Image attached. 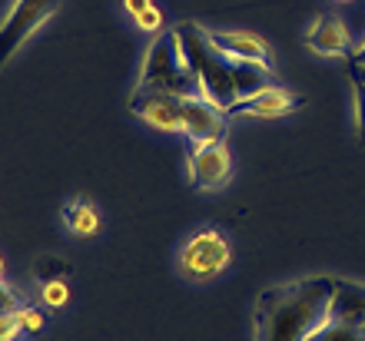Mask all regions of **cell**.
<instances>
[{"mask_svg":"<svg viewBox=\"0 0 365 341\" xmlns=\"http://www.w3.org/2000/svg\"><path fill=\"white\" fill-rule=\"evenodd\" d=\"M20 322H24V332H43L47 318L40 308H20Z\"/></svg>","mask_w":365,"mask_h":341,"instance_id":"d6986e66","label":"cell"},{"mask_svg":"<svg viewBox=\"0 0 365 341\" xmlns=\"http://www.w3.org/2000/svg\"><path fill=\"white\" fill-rule=\"evenodd\" d=\"M63 226L80 238H93V236H100L103 219H100V209H96L93 202L77 199V202H70V206L63 209Z\"/></svg>","mask_w":365,"mask_h":341,"instance_id":"4fadbf2b","label":"cell"},{"mask_svg":"<svg viewBox=\"0 0 365 341\" xmlns=\"http://www.w3.org/2000/svg\"><path fill=\"white\" fill-rule=\"evenodd\" d=\"M332 278H296L272 285L256 302V341H306L326 322Z\"/></svg>","mask_w":365,"mask_h":341,"instance_id":"6da1fadb","label":"cell"},{"mask_svg":"<svg viewBox=\"0 0 365 341\" xmlns=\"http://www.w3.org/2000/svg\"><path fill=\"white\" fill-rule=\"evenodd\" d=\"M43 305L47 308H63V305L70 302V285L67 278H50V282H43Z\"/></svg>","mask_w":365,"mask_h":341,"instance_id":"9a60e30c","label":"cell"},{"mask_svg":"<svg viewBox=\"0 0 365 341\" xmlns=\"http://www.w3.org/2000/svg\"><path fill=\"white\" fill-rule=\"evenodd\" d=\"M362 335H365V325H362Z\"/></svg>","mask_w":365,"mask_h":341,"instance_id":"d4e9b609","label":"cell"},{"mask_svg":"<svg viewBox=\"0 0 365 341\" xmlns=\"http://www.w3.org/2000/svg\"><path fill=\"white\" fill-rule=\"evenodd\" d=\"M362 67H365V63H362Z\"/></svg>","mask_w":365,"mask_h":341,"instance_id":"484cf974","label":"cell"},{"mask_svg":"<svg viewBox=\"0 0 365 341\" xmlns=\"http://www.w3.org/2000/svg\"><path fill=\"white\" fill-rule=\"evenodd\" d=\"M306 47L319 57H342L352 47V37H349V27L332 14H322V17L312 23L306 37Z\"/></svg>","mask_w":365,"mask_h":341,"instance_id":"7c38bea8","label":"cell"},{"mask_svg":"<svg viewBox=\"0 0 365 341\" xmlns=\"http://www.w3.org/2000/svg\"><path fill=\"white\" fill-rule=\"evenodd\" d=\"M60 0H14L7 17L0 20V67H7L10 57L57 14Z\"/></svg>","mask_w":365,"mask_h":341,"instance_id":"5b68a950","label":"cell"},{"mask_svg":"<svg viewBox=\"0 0 365 341\" xmlns=\"http://www.w3.org/2000/svg\"><path fill=\"white\" fill-rule=\"evenodd\" d=\"M176 30V37H180V50H182V60H186V67L190 73L196 76V83H200V93L216 103L220 110L230 113L232 106L240 103V93H236V73H232V60L226 53L212 47L210 40V30L196 27V23H180Z\"/></svg>","mask_w":365,"mask_h":341,"instance_id":"7a4b0ae2","label":"cell"},{"mask_svg":"<svg viewBox=\"0 0 365 341\" xmlns=\"http://www.w3.org/2000/svg\"><path fill=\"white\" fill-rule=\"evenodd\" d=\"M190 182L202 192H216L232 179V156L222 140L216 142H192L190 159H186Z\"/></svg>","mask_w":365,"mask_h":341,"instance_id":"8992f818","label":"cell"},{"mask_svg":"<svg viewBox=\"0 0 365 341\" xmlns=\"http://www.w3.org/2000/svg\"><path fill=\"white\" fill-rule=\"evenodd\" d=\"M296 106H299L296 96L269 86V90H262V93L250 96V100H240L226 116L230 120H279V116H289Z\"/></svg>","mask_w":365,"mask_h":341,"instance_id":"30bf717a","label":"cell"},{"mask_svg":"<svg viewBox=\"0 0 365 341\" xmlns=\"http://www.w3.org/2000/svg\"><path fill=\"white\" fill-rule=\"evenodd\" d=\"M136 86L140 90H156V93H170V96H202L196 76L190 73L186 60H182L176 30H160L150 40V50L143 57Z\"/></svg>","mask_w":365,"mask_h":341,"instance_id":"3957f363","label":"cell"},{"mask_svg":"<svg viewBox=\"0 0 365 341\" xmlns=\"http://www.w3.org/2000/svg\"><path fill=\"white\" fill-rule=\"evenodd\" d=\"M0 282H4V258H0Z\"/></svg>","mask_w":365,"mask_h":341,"instance_id":"603a6c76","label":"cell"},{"mask_svg":"<svg viewBox=\"0 0 365 341\" xmlns=\"http://www.w3.org/2000/svg\"><path fill=\"white\" fill-rule=\"evenodd\" d=\"M230 262H232V242L216 226L200 229L180 248V275L186 282H200V285L212 282V278H220L230 268Z\"/></svg>","mask_w":365,"mask_h":341,"instance_id":"277c9868","label":"cell"},{"mask_svg":"<svg viewBox=\"0 0 365 341\" xmlns=\"http://www.w3.org/2000/svg\"><path fill=\"white\" fill-rule=\"evenodd\" d=\"M339 4H349V0H339Z\"/></svg>","mask_w":365,"mask_h":341,"instance_id":"cb8c5ba5","label":"cell"},{"mask_svg":"<svg viewBox=\"0 0 365 341\" xmlns=\"http://www.w3.org/2000/svg\"><path fill=\"white\" fill-rule=\"evenodd\" d=\"M20 332H24L20 308H17V312H0V341H14Z\"/></svg>","mask_w":365,"mask_h":341,"instance_id":"e0dca14e","label":"cell"},{"mask_svg":"<svg viewBox=\"0 0 365 341\" xmlns=\"http://www.w3.org/2000/svg\"><path fill=\"white\" fill-rule=\"evenodd\" d=\"M133 27L136 30H143V33H150V37H156L160 30H163V14H160V7H146V10H140L133 17Z\"/></svg>","mask_w":365,"mask_h":341,"instance_id":"2e32d148","label":"cell"},{"mask_svg":"<svg viewBox=\"0 0 365 341\" xmlns=\"http://www.w3.org/2000/svg\"><path fill=\"white\" fill-rule=\"evenodd\" d=\"M123 7H126V14H130V17H136L140 10L153 7V0H123Z\"/></svg>","mask_w":365,"mask_h":341,"instance_id":"44dd1931","label":"cell"},{"mask_svg":"<svg viewBox=\"0 0 365 341\" xmlns=\"http://www.w3.org/2000/svg\"><path fill=\"white\" fill-rule=\"evenodd\" d=\"M352 96H356V123H359V136L365 140V83L352 76Z\"/></svg>","mask_w":365,"mask_h":341,"instance_id":"ac0fdd59","label":"cell"},{"mask_svg":"<svg viewBox=\"0 0 365 341\" xmlns=\"http://www.w3.org/2000/svg\"><path fill=\"white\" fill-rule=\"evenodd\" d=\"M212 47L226 53L230 60H250V63H259V67L272 70V50L269 43L250 30H226V33H210Z\"/></svg>","mask_w":365,"mask_h":341,"instance_id":"9c48e42d","label":"cell"},{"mask_svg":"<svg viewBox=\"0 0 365 341\" xmlns=\"http://www.w3.org/2000/svg\"><path fill=\"white\" fill-rule=\"evenodd\" d=\"M20 305H17V295L10 292L7 285L0 282V312H17Z\"/></svg>","mask_w":365,"mask_h":341,"instance_id":"ffe728a7","label":"cell"},{"mask_svg":"<svg viewBox=\"0 0 365 341\" xmlns=\"http://www.w3.org/2000/svg\"><path fill=\"white\" fill-rule=\"evenodd\" d=\"M306 341H365V335H362L359 325H346V322H332V318H326V322L319 325Z\"/></svg>","mask_w":365,"mask_h":341,"instance_id":"5bb4252c","label":"cell"},{"mask_svg":"<svg viewBox=\"0 0 365 341\" xmlns=\"http://www.w3.org/2000/svg\"><path fill=\"white\" fill-rule=\"evenodd\" d=\"M182 110V136H190V142H216L226 133L230 116L216 103H210L206 96H180Z\"/></svg>","mask_w":365,"mask_h":341,"instance_id":"ba28073f","label":"cell"},{"mask_svg":"<svg viewBox=\"0 0 365 341\" xmlns=\"http://www.w3.org/2000/svg\"><path fill=\"white\" fill-rule=\"evenodd\" d=\"M326 318L346 325H365V285L349 282V278H332V295H329Z\"/></svg>","mask_w":365,"mask_h":341,"instance_id":"8fae6325","label":"cell"},{"mask_svg":"<svg viewBox=\"0 0 365 341\" xmlns=\"http://www.w3.org/2000/svg\"><path fill=\"white\" fill-rule=\"evenodd\" d=\"M130 113H133L136 120H143L146 126L160 130V133H176V136H182L180 96L156 93V90H140V86H136L133 96H130Z\"/></svg>","mask_w":365,"mask_h":341,"instance_id":"52a82bcc","label":"cell"},{"mask_svg":"<svg viewBox=\"0 0 365 341\" xmlns=\"http://www.w3.org/2000/svg\"><path fill=\"white\" fill-rule=\"evenodd\" d=\"M352 76H356V80H362V83H365V67H362V63H356V67H352Z\"/></svg>","mask_w":365,"mask_h":341,"instance_id":"7402d4cb","label":"cell"}]
</instances>
